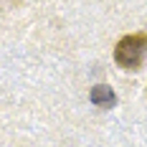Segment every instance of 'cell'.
Here are the masks:
<instances>
[{
    "mask_svg": "<svg viewBox=\"0 0 147 147\" xmlns=\"http://www.w3.org/2000/svg\"><path fill=\"white\" fill-rule=\"evenodd\" d=\"M91 104H96V107H104V109H109V107H114L117 104V94L112 91V86H107V84H96V86H91Z\"/></svg>",
    "mask_w": 147,
    "mask_h": 147,
    "instance_id": "2",
    "label": "cell"
},
{
    "mask_svg": "<svg viewBox=\"0 0 147 147\" xmlns=\"http://www.w3.org/2000/svg\"><path fill=\"white\" fill-rule=\"evenodd\" d=\"M147 53V33H132V36H124L117 46H114V61L117 66L134 71L140 66L142 56Z\"/></svg>",
    "mask_w": 147,
    "mask_h": 147,
    "instance_id": "1",
    "label": "cell"
}]
</instances>
